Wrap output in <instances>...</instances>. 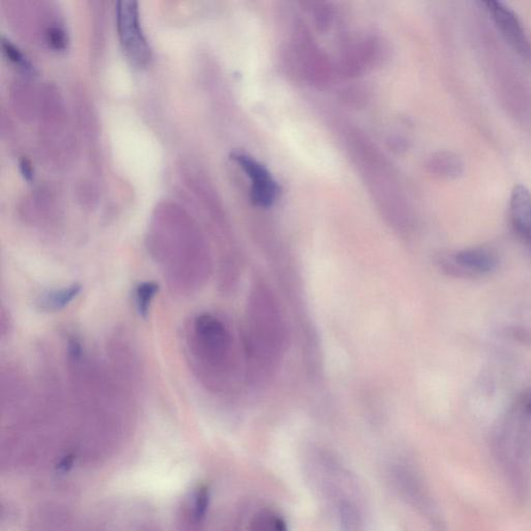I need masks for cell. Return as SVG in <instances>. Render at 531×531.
Returning <instances> with one entry per match:
<instances>
[{
  "instance_id": "1",
  "label": "cell",
  "mask_w": 531,
  "mask_h": 531,
  "mask_svg": "<svg viewBox=\"0 0 531 531\" xmlns=\"http://www.w3.org/2000/svg\"><path fill=\"white\" fill-rule=\"evenodd\" d=\"M71 411L80 434L91 441H109L121 434L132 412L138 389L107 361L91 354L76 337L67 345Z\"/></svg>"
},
{
  "instance_id": "2",
  "label": "cell",
  "mask_w": 531,
  "mask_h": 531,
  "mask_svg": "<svg viewBox=\"0 0 531 531\" xmlns=\"http://www.w3.org/2000/svg\"><path fill=\"white\" fill-rule=\"evenodd\" d=\"M153 262L170 291L191 296L201 291L212 275L213 258L206 241L186 216H157L147 242Z\"/></svg>"
},
{
  "instance_id": "3",
  "label": "cell",
  "mask_w": 531,
  "mask_h": 531,
  "mask_svg": "<svg viewBox=\"0 0 531 531\" xmlns=\"http://www.w3.org/2000/svg\"><path fill=\"white\" fill-rule=\"evenodd\" d=\"M184 343L195 378L209 391L224 392L236 364L234 338L225 321L212 313L195 314L185 329Z\"/></svg>"
},
{
  "instance_id": "4",
  "label": "cell",
  "mask_w": 531,
  "mask_h": 531,
  "mask_svg": "<svg viewBox=\"0 0 531 531\" xmlns=\"http://www.w3.org/2000/svg\"><path fill=\"white\" fill-rule=\"evenodd\" d=\"M116 22L123 51L135 65L144 66L151 59V49L141 29L139 5L132 0L116 4Z\"/></svg>"
},
{
  "instance_id": "5",
  "label": "cell",
  "mask_w": 531,
  "mask_h": 531,
  "mask_svg": "<svg viewBox=\"0 0 531 531\" xmlns=\"http://www.w3.org/2000/svg\"><path fill=\"white\" fill-rule=\"evenodd\" d=\"M440 267L450 276L475 279L493 273L498 267L497 253L487 247L448 253L438 258Z\"/></svg>"
},
{
  "instance_id": "6",
  "label": "cell",
  "mask_w": 531,
  "mask_h": 531,
  "mask_svg": "<svg viewBox=\"0 0 531 531\" xmlns=\"http://www.w3.org/2000/svg\"><path fill=\"white\" fill-rule=\"evenodd\" d=\"M484 4L504 39L521 58L531 63V42L514 12L499 2L489 0Z\"/></svg>"
},
{
  "instance_id": "7",
  "label": "cell",
  "mask_w": 531,
  "mask_h": 531,
  "mask_svg": "<svg viewBox=\"0 0 531 531\" xmlns=\"http://www.w3.org/2000/svg\"><path fill=\"white\" fill-rule=\"evenodd\" d=\"M210 505V490L200 485L182 499L177 512V531H205Z\"/></svg>"
},
{
  "instance_id": "8",
  "label": "cell",
  "mask_w": 531,
  "mask_h": 531,
  "mask_svg": "<svg viewBox=\"0 0 531 531\" xmlns=\"http://www.w3.org/2000/svg\"><path fill=\"white\" fill-rule=\"evenodd\" d=\"M241 168L251 178V200L259 207H269L274 202L279 187L273 180L267 170L256 162L255 159L243 153H234L232 155Z\"/></svg>"
},
{
  "instance_id": "9",
  "label": "cell",
  "mask_w": 531,
  "mask_h": 531,
  "mask_svg": "<svg viewBox=\"0 0 531 531\" xmlns=\"http://www.w3.org/2000/svg\"><path fill=\"white\" fill-rule=\"evenodd\" d=\"M510 212L512 228L531 251V194L523 185L512 190Z\"/></svg>"
},
{
  "instance_id": "10",
  "label": "cell",
  "mask_w": 531,
  "mask_h": 531,
  "mask_svg": "<svg viewBox=\"0 0 531 531\" xmlns=\"http://www.w3.org/2000/svg\"><path fill=\"white\" fill-rule=\"evenodd\" d=\"M83 287L77 282L57 289H48L36 299V306L44 313H58L69 306L82 293Z\"/></svg>"
},
{
  "instance_id": "11",
  "label": "cell",
  "mask_w": 531,
  "mask_h": 531,
  "mask_svg": "<svg viewBox=\"0 0 531 531\" xmlns=\"http://www.w3.org/2000/svg\"><path fill=\"white\" fill-rule=\"evenodd\" d=\"M428 169L436 176L456 178L463 174V162L456 154L441 152L434 154L429 159Z\"/></svg>"
},
{
  "instance_id": "12",
  "label": "cell",
  "mask_w": 531,
  "mask_h": 531,
  "mask_svg": "<svg viewBox=\"0 0 531 531\" xmlns=\"http://www.w3.org/2000/svg\"><path fill=\"white\" fill-rule=\"evenodd\" d=\"M159 291L157 283L154 281L141 282L135 289L134 301L140 317L147 318L150 313L154 299Z\"/></svg>"
},
{
  "instance_id": "13",
  "label": "cell",
  "mask_w": 531,
  "mask_h": 531,
  "mask_svg": "<svg viewBox=\"0 0 531 531\" xmlns=\"http://www.w3.org/2000/svg\"><path fill=\"white\" fill-rule=\"evenodd\" d=\"M250 531H288L287 523L273 511H262L253 517Z\"/></svg>"
},
{
  "instance_id": "14",
  "label": "cell",
  "mask_w": 531,
  "mask_h": 531,
  "mask_svg": "<svg viewBox=\"0 0 531 531\" xmlns=\"http://www.w3.org/2000/svg\"><path fill=\"white\" fill-rule=\"evenodd\" d=\"M339 516L344 531H361V517L356 506L348 502H343L339 506Z\"/></svg>"
},
{
  "instance_id": "15",
  "label": "cell",
  "mask_w": 531,
  "mask_h": 531,
  "mask_svg": "<svg viewBox=\"0 0 531 531\" xmlns=\"http://www.w3.org/2000/svg\"><path fill=\"white\" fill-rule=\"evenodd\" d=\"M3 49L5 55H7V57L13 61V63L20 66L23 67V69H32V65H30L28 59L24 57V54L13 44V43H11L9 40L4 38Z\"/></svg>"
},
{
  "instance_id": "16",
  "label": "cell",
  "mask_w": 531,
  "mask_h": 531,
  "mask_svg": "<svg viewBox=\"0 0 531 531\" xmlns=\"http://www.w3.org/2000/svg\"><path fill=\"white\" fill-rule=\"evenodd\" d=\"M49 44L54 49H65L67 45V36L65 30L58 27H52L47 32Z\"/></svg>"
},
{
  "instance_id": "17",
  "label": "cell",
  "mask_w": 531,
  "mask_h": 531,
  "mask_svg": "<svg viewBox=\"0 0 531 531\" xmlns=\"http://www.w3.org/2000/svg\"><path fill=\"white\" fill-rule=\"evenodd\" d=\"M21 170L24 178H26L27 180H30V178H33L32 166H30L29 162L26 159H23L21 162Z\"/></svg>"
},
{
  "instance_id": "18",
  "label": "cell",
  "mask_w": 531,
  "mask_h": 531,
  "mask_svg": "<svg viewBox=\"0 0 531 531\" xmlns=\"http://www.w3.org/2000/svg\"><path fill=\"white\" fill-rule=\"evenodd\" d=\"M137 531H162V530H160L159 527H156V525L150 523V524L141 525V527Z\"/></svg>"
}]
</instances>
